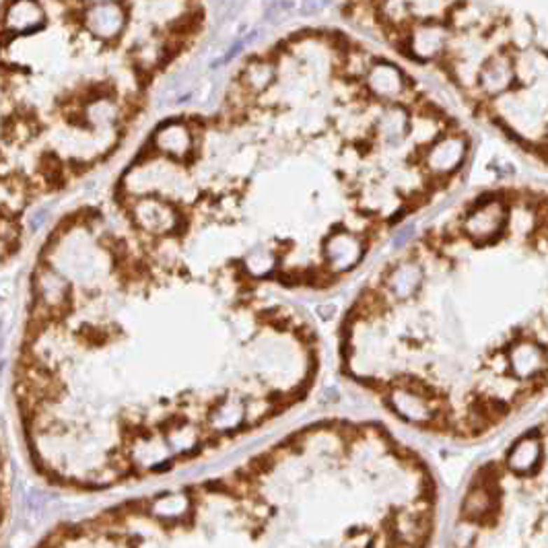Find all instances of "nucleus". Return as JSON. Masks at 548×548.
Segmentation results:
<instances>
[{
  "label": "nucleus",
  "instance_id": "f257e3e1",
  "mask_svg": "<svg viewBox=\"0 0 548 548\" xmlns=\"http://www.w3.org/2000/svg\"><path fill=\"white\" fill-rule=\"evenodd\" d=\"M43 15L41 8L37 6L34 0H19L10 6L8 15H6V25L17 31V34H25V31H34L36 27L41 25Z\"/></svg>",
  "mask_w": 548,
  "mask_h": 548
},
{
  "label": "nucleus",
  "instance_id": "f03ea898",
  "mask_svg": "<svg viewBox=\"0 0 548 548\" xmlns=\"http://www.w3.org/2000/svg\"><path fill=\"white\" fill-rule=\"evenodd\" d=\"M89 27L101 37H111L115 36L120 29H122V13L118 6H113L110 2L106 4H97L91 13H89V19H87Z\"/></svg>",
  "mask_w": 548,
  "mask_h": 548
},
{
  "label": "nucleus",
  "instance_id": "7ed1b4c3",
  "mask_svg": "<svg viewBox=\"0 0 548 548\" xmlns=\"http://www.w3.org/2000/svg\"><path fill=\"white\" fill-rule=\"evenodd\" d=\"M330 0H305L303 2V8H301V15L307 17V15H318Z\"/></svg>",
  "mask_w": 548,
  "mask_h": 548
},
{
  "label": "nucleus",
  "instance_id": "20e7f679",
  "mask_svg": "<svg viewBox=\"0 0 548 548\" xmlns=\"http://www.w3.org/2000/svg\"><path fill=\"white\" fill-rule=\"evenodd\" d=\"M91 2H95V4H106V2H110V0H91Z\"/></svg>",
  "mask_w": 548,
  "mask_h": 548
}]
</instances>
